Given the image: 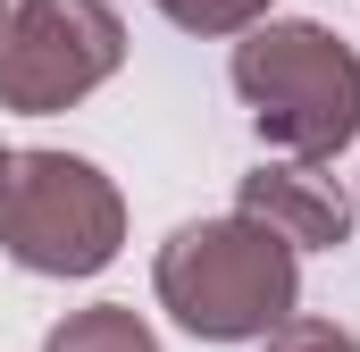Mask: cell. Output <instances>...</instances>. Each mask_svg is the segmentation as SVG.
<instances>
[{
	"instance_id": "1",
	"label": "cell",
	"mask_w": 360,
	"mask_h": 352,
	"mask_svg": "<svg viewBox=\"0 0 360 352\" xmlns=\"http://www.w3.org/2000/svg\"><path fill=\"white\" fill-rule=\"evenodd\" d=\"M151 294L201 344H260L302 310V252L276 244L269 227H252L243 210L226 218H193L160 244Z\"/></svg>"
},
{
	"instance_id": "2",
	"label": "cell",
	"mask_w": 360,
	"mask_h": 352,
	"mask_svg": "<svg viewBox=\"0 0 360 352\" xmlns=\"http://www.w3.org/2000/svg\"><path fill=\"white\" fill-rule=\"evenodd\" d=\"M226 76L276 160L327 168L360 143V51L319 17H269L235 42Z\"/></svg>"
},
{
	"instance_id": "3",
	"label": "cell",
	"mask_w": 360,
	"mask_h": 352,
	"mask_svg": "<svg viewBox=\"0 0 360 352\" xmlns=\"http://www.w3.org/2000/svg\"><path fill=\"white\" fill-rule=\"evenodd\" d=\"M126 244V193L84 151H8L0 252L25 277H101Z\"/></svg>"
},
{
	"instance_id": "4",
	"label": "cell",
	"mask_w": 360,
	"mask_h": 352,
	"mask_svg": "<svg viewBox=\"0 0 360 352\" xmlns=\"http://www.w3.org/2000/svg\"><path fill=\"white\" fill-rule=\"evenodd\" d=\"M126 68V25L109 0H8L0 17V109L59 118Z\"/></svg>"
},
{
	"instance_id": "5",
	"label": "cell",
	"mask_w": 360,
	"mask_h": 352,
	"mask_svg": "<svg viewBox=\"0 0 360 352\" xmlns=\"http://www.w3.org/2000/svg\"><path fill=\"white\" fill-rule=\"evenodd\" d=\"M235 210L293 252H344L352 244V193L327 168H302V160H260L235 184Z\"/></svg>"
},
{
	"instance_id": "6",
	"label": "cell",
	"mask_w": 360,
	"mask_h": 352,
	"mask_svg": "<svg viewBox=\"0 0 360 352\" xmlns=\"http://www.w3.org/2000/svg\"><path fill=\"white\" fill-rule=\"evenodd\" d=\"M42 352H160V336L134 302H92V310H68L42 336Z\"/></svg>"
},
{
	"instance_id": "7",
	"label": "cell",
	"mask_w": 360,
	"mask_h": 352,
	"mask_svg": "<svg viewBox=\"0 0 360 352\" xmlns=\"http://www.w3.org/2000/svg\"><path fill=\"white\" fill-rule=\"evenodd\" d=\"M176 34H210V42H243L252 25H269L276 0H151Z\"/></svg>"
},
{
	"instance_id": "8",
	"label": "cell",
	"mask_w": 360,
	"mask_h": 352,
	"mask_svg": "<svg viewBox=\"0 0 360 352\" xmlns=\"http://www.w3.org/2000/svg\"><path fill=\"white\" fill-rule=\"evenodd\" d=\"M260 352H360L352 327H335V319H310V310H293L276 336H260Z\"/></svg>"
},
{
	"instance_id": "9",
	"label": "cell",
	"mask_w": 360,
	"mask_h": 352,
	"mask_svg": "<svg viewBox=\"0 0 360 352\" xmlns=\"http://www.w3.org/2000/svg\"><path fill=\"white\" fill-rule=\"evenodd\" d=\"M0 168H8V151H0Z\"/></svg>"
},
{
	"instance_id": "10",
	"label": "cell",
	"mask_w": 360,
	"mask_h": 352,
	"mask_svg": "<svg viewBox=\"0 0 360 352\" xmlns=\"http://www.w3.org/2000/svg\"><path fill=\"white\" fill-rule=\"evenodd\" d=\"M0 17H8V0H0Z\"/></svg>"
}]
</instances>
